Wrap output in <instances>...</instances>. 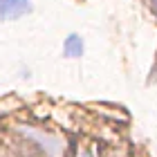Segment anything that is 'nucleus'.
<instances>
[{
	"instance_id": "1",
	"label": "nucleus",
	"mask_w": 157,
	"mask_h": 157,
	"mask_svg": "<svg viewBox=\"0 0 157 157\" xmlns=\"http://www.w3.org/2000/svg\"><path fill=\"white\" fill-rule=\"evenodd\" d=\"M32 11L29 0H0V18L2 20H18Z\"/></svg>"
},
{
	"instance_id": "2",
	"label": "nucleus",
	"mask_w": 157,
	"mask_h": 157,
	"mask_svg": "<svg viewBox=\"0 0 157 157\" xmlns=\"http://www.w3.org/2000/svg\"><path fill=\"white\" fill-rule=\"evenodd\" d=\"M83 38L78 36V34H70L65 38V45H63V54L67 56V59H81L83 56Z\"/></svg>"
},
{
	"instance_id": "3",
	"label": "nucleus",
	"mask_w": 157,
	"mask_h": 157,
	"mask_svg": "<svg viewBox=\"0 0 157 157\" xmlns=\"http://www.w3.org/2000/svg\"><path fill=\"white\" fill-rule=\"evenodd\" d=\"M148 7H151V11L157 16V0H148Z\"/></svg>"
}]
</instances>
